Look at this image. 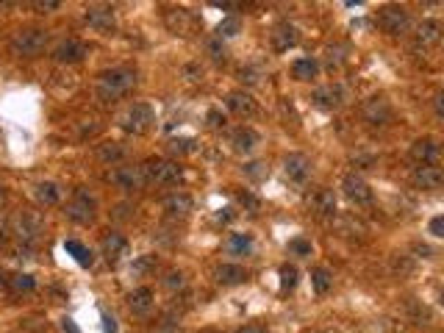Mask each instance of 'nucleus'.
I'll return each mask as SVG.
<instances>
[{
	"instance_id": "obj_23",
	"label": "nucleus",
	"mask_w": 444,
	"mask_h": 333,
	"mask_svg": "<svg viewBox=\"0 0 444 333\" xmlns=\"http://www.w3.org/2000/svg\"><path fill=\"white\" fill-rule=\"evenodd\" d=\"M270 39H272V48L278 50V53H286L289 48H295L297 45V28L292 26V23H281V26H275L272 28V34H270Z\"/></svg>"
},
{
	"instance_id": "obj_1",
	"label": "nucleus",
	"mask_w": 444,
	"mask_h": 333,
	"mask_svg": "<svg viewBox=\"0 0 444 333\" xmlns=\"http://www.w3.org/2000/svg\"><path fill=\"white\" fill-rule=\"evenodd\" d=\"M136 70L133 67H111V70H103L98 75V84H95V97L103 103V106H111L117 100H122L125 95H131L136 89Z\"/></svg>"
},
{
	"instance_id": "obj_54",
	"label": "nucleus",
	"mask_w": 444,
	"mask_h": 333,
	"mask_svg": "<svg viewBox=\"0 0 444 333\" xmlns=\"http://www.w3.org/2000/svg\"><path fill=\"white\" fill-rule=\"evenodd\" d=\"M186 75H189V81H200L203 70H200V67H194V64H189V67H186Z\"/></svg>"
},
{
	"instance_id": "obj_13",
	"label": "nucleus",
	"mask_w": 444,
	"mask_h": 333,
	"mask_svg": "<svg viewBox=\"0 0 444 333\" xmlns=\"http://www.w3.org/2000/svg\"><path fill=\"white\" fill-rule=\"evenodd\" d=\"M311 170H314V164L306 153H289L284 158V173L292 184H306L311 178Z\"/></svg>"
},
{
	"instance_id": "obj_35",
	"label": "nucleus",
	"mask_w": 444,
	"mask_h": 333,
	"mask_svg": "<svg viewBox=\"0 0 444 333\" xmlns=\"http://www.w3.org/2000/svg\"><path fill=\"white\" fill-rule=\"evenodd\" d=\"M189 15H186V9H175V12H169L167 15V26L175 31V34H186L189 31Z\"/></svg>"
},
{
	"instance_id": "obj_19",
	"label": "nucleus",
	"mask_w": 444,
	"mask_h": 333,
	"mask_svg": "<svg viewBox=\"0 0 444 333\" xmlns=\"http://www.w3.org/2000/svg\"><path fill=\"white\" fill-rule=\"evenodd\" d=\"M153 305H156V294L150 286H139L128 294V311L133 316H147L153 311Z\"/></svg>"
},
{
	"instance_id": "obj_21",
	"label": "nucleus",
	"mask_w": 444,
	"mask_h": 333,
	"mask_svg": "<svg viewBox=\"0 0 444 333\" xmlns=\"http://www.w3.org/2000/svg\"><path fill=\"white\" fill-rule=\"evenodd\" d=\"M416 45L419 48H433V45H438L441 42V37H444V26L438 23V20H422L419 26H416Z\"/></svg>"
},
{
	"instance_id": "obj_49",
	"label": "nucleus",
	"mask_w": 444,
	"mask_h": 333,
	"mask_svg": "<svg viewBox=\"0 0 444 333\" xmlns=\"http://www.w3.org/2000/svg\"><path fill=\"white\" fill-rule=\"evenodd\" d=\"M15 236H12V217H3L0 220V245H9Z\"/></svg>"
},
{
	"instance_id": "obj_3",
	"label": "nucleus",
	"mask_w": 444,
	"mask_h": 333,
	"mask_svg": "<svg viewBox=\"0 0 444 333\" xmlns=\"http://www.w3.org/2000/svg\"><path fill=\"white\" fill-rule=\"evenodd\" d=\"M45 48H48V34L42 28H20L9 42V50L17 59H37L45 53Z\"/></svg>"
},
{
	"instance_id": "obj_50",
	"label": "nucleus",
	"mask_w": 444,
	"mask_h": 333,
	"mask_svg": "<svg viewBox=\"0 0 444 333\" xmlns=\"http://www.w3.org/2000/svg\"><path fill=\"white\" fill-rule=\"evenodd\" d=\"M427 231L436 236V239H444V214H438V217H433L430 222H427Z\"/></svg>"
},
{
	"instance_id": "obj_47",
	"label": "nucleus",
	"mask_w": 444,
	"mask_h": 333,
	"mask_svg": "<svg viewBox=\"0 0 444 333\" xmlns=\"http://www.w3.org/2000/svg\"><path fill=\"white\" fill-rule=\"evenodd\" d=\"M205 122H208V128H222V125H225V114H222L219 108H208Z\"/></svg>"
},
{
	"instance_id": "obj_44",
	"label": "nucleus",
	"mask_w": 444,
	"mask_h": 333,
	"mask_svg": "<svg viewBox=\"0 0 444 333\" xmlns=\"http://www.w3.org/2000/svg\"><path fill=\"white\" fill-rule=\"evenodd\" d=\"M239 81H242V84H248V86H256V84L261 81V73H259L256 67H250V64H248V67H242V70H239Z\"/></svg>"
},
{
	"instance_id": "obj_59",
	"label": "nucleus",
	"mask_w": 444,
	"mask_h": 333,
	"mask_svg": "<svg viewBox=\"0 0 444 333\" xmlns=\"http://www.w3.org/2000/svg\"><path fill=\"white\" fill-rule=\"evenodd\" d=\"M416 253H422V258H430V247H425V245H419Z\"/></svg>"
},
{
	"instance_id": "obj_39",
	"label": "nucleus",
	"mask_w": 444,
	"mask_h": 333,
	"mask_svg": "<svg viewBox=\"0 0 444 333\" xmlns=\"http://www.w3.org/2000/svg\"><path fill=\"white\" fill-rule=\"evenodd\" d=\"M205 53L211 56V61H214V64H222V61L228 59V50H225V45H222V39H216V37L205 42Z\"/></svg>"
},
{
	"instance_id": "obj_25",
	"label": "nucleus",
	"mask_w": 444,
	"mask_h": 333,
	"mask_svg": "<svg viewBox=\"0 0 444 333\" xmlns=\"http://www.w3.org/2000/svg\"><path fill=\"white\" fill-rule=\"evenodd\" d=\"M411 158L416 161V164H436V158H438V153H441V147L433 142V139H416L414 144H411Z\"/></svg>"
},
{
	"instance_id": "obj_20",
	"label": "nucleus",
	"mask_w": 444,
	"mask_h": 333,
	"mask_svg": "<svg viewBox=\"0 0 444 333\" xmlns=\"http://www.w3.org/2000/svg\"><path fill=\"white\" fill-rule=\"evenodd\" d=\"M228 144H231V150H234V153H242V155H248V153H253V150L259 147V133H256L253 128L242 125V128L231 131V136H228Z\"/></svg>"
},
{
	"instance_id": "obj_32",
	"label": "nucleus",
	"mask_w": 444,
	"mask_h": 333,
	"mask_svg": "<svg viewBox=\"0 0 444 333\" xmlns=\"http://www.w3.org/2000/svg\"><path fill=\"white\" fill-rule=\"evenodd\" d=\"M311 286H314L317 294H328L331 286H333L331 269H328V267H314V269H311Z\"/></svg>"
},
{
	"instance_id": "obj_16",
	"label": "nucleus",
	"mask_w": 444,
	"mask_h": 333,
	"mask_svg": "<svg viewBox=\"0 0 444 333\" xmlns=\"http://www.w3.org/2000/svg\"><path fill=\"white\" fill-rule=\"evenodd\" d=\"M100 256H103L109 264H120V261L128 256V239H125L120 231H109V234L100 239Z\"/></svg>"
},
{
	"instance_id": "obj_41",
	"label": "nucleus",
	"mask_w": 444,
	"mask_h": 333,
	"mask_svg": "<svg viewBox=\"0 0 444 333\" xmlns=\"http://www.w3.org/2000/svg\"><path fill=\"white\" fill-rule=\"evenodd\" d=\"M328 64H331V70H336V67H342L344 64V59H347V45H328Z\"/></svg>"
},
{
	"instance_id": "obj_12",
	"label": "nucleus",
	"mask_w": 444,
	"mask_h": 333,
	"mask_svg": "<svg viewBox=\"0 0 444 333\" xmlns=\"http://www.w3.org/2000/svg\"><path fill=\"white\" fill-rule=\"evenodd\" d=\"M342 192H344V198H347L350 203H355V206L372 203V187H369L361 175H355V173H347V175L342 178Z\"/></svg>"
},
{
	"instance_id": "obj_14",
	"label": "nucleus",
	"mask_w": 444,
	"mask_h": 333,
	"mask_svg": "<svg viewBox=\"0 0 444 333\" xmlns=\"http://www.w3.org/2000/svg\"><path fill=\"white\" fill-rule=\"evenodd\" d=\"M161 211H164L167 220H186L194 211V200L186 192H172L161 200Z\"/></svg>"
},
{
	"instance_id": "obj_51",
	"label": "nucleus",
	"mask_w": 444,
	"mask_h": 333,
	"mask_svg": "<svg viewBox=\"0 0 444 333\" xmlns=\"http://www.w3.org/2000/svg\"><path fill=\"white\" fill-rule=\"evenodd\" d=\"M15 258L17 261H28V258H34V247H28V245H15Z\"/></svg>"
},
{
	"instance_id": "obj_11",
	"label": "nucleus",
	"mask_w": 444,
	"mask_h": 333,
	"mask_svg": "<svg viewBox=\"0 0 444 333\" xmlns=\"http://www.w3.org/2000/svg\"><path fill=\"white\" fill-rule=\"evenodd\" d=\"M89 56V48H86V42H81V39H62L56 48H53V53H50V59L56 61V64H78V61H84Z\"/></svg>"
},
{
	"instance_id": "obj_22",
	"label": "nucleus",
	"mask_w": 444,
	"mask_h": 333,
	"mask_svg": "<svg viewBox=\"0 0 444 333\" xmlns=\"http://www.w3.org/2000/svg\"><path fill=\"white\" fill-rule=\"evenodd\" d=\"M225 108L231 114H239V117H253L256 114V100L245 89H237V92L225 95Z\"/></svg>"
},
{
	"instance_id": "obj_28",
	"label": "nucleus",
	"mask_w": 444,
	"mask_h": 333,
	"mask_svg": "<svg viewBox=\"0 0 444 333\" xmlns=\"http://www.w3.org/2000/svg\"><path fill=\"white\" fill-rule=\"evenodd\" d=\"M253 247H256V242H253V236H250V234H231V236H228V242H225V250H228L231 256H237V258L250 256V253H253Z\"/></svg>"
},
{
	"instance_id": "obj_37",
	"label": "nucleus",
	"mask_w": 444,
	"mask_h": 333,
	"mask_svg": "<svg viewBox=\"0 0 444 333\" xmlns=\"http://www.w3.org/2000/svg\"><path fill=\"white\" fill-rule=\"evenodd\" d=\"M153 333H181V316H178V314H164V316L156 322Z\"/></svg>"
},
{
	"instance_id": "obj_31",
	"label": "nucleus",
	"mask_w": 444,
	"mask_h": 333,
	"mask_svg": "<svg viewBox=\"0 0 444 333\" xmlns=\"http://www.w3.org/2000/svg\"><path fill=\"white\" fill-rule=\"evenodd\" d=\"M6 286H9L12 294H28V292L37 289V280H34V275H28V272H15V275L6 278Z\"/></svg>"
},
{
	"instance_id": "obj_26",
	"label": "nucleus",
	"mask_w": 444,
	"mask_h": 333,
	"mask_svg": "<svg viewBox=\"0 0 444 333\" xmlns=\"http://www.w3.org/2000/svg\"><path fill=\"white\" fill-rule=\"evenodd\" d=\"M34 198L39 206H59L62 189L56 181H39V184H34Z\"/></svg>"
},
{
	"instance_id": "obj_5",
	"label": "nucleus",
	"mask_w": 444,
	"mask_h": 333,
	"mask_svg": "<svg viewBox=\"0 0 444 333\" xmlns=\"http://www.w3.org/2000/svg\"><path fill=\"white\" fill-rule=\"evenodd\" d=\"M45 234V225H42V217L37 211H17L12 217V236H15V245H28L34 247Z\"/></svg>"
},
{
	"instance_id": "obj_55",
	"label": "nucleus",
	"mask_w": 444,
	"mask_h": 333,
	"mask_svg": "<svg viewBox=\"0 0 444 333\" xmlns=\"http://www.w3.org/2000/svg\"><path fill=\"white\" fill-rule=\"evenodd\" d=\"M103 327H106V333H117V322H114V316H109V314H103Z\"/></svg>"
},
{
	"instance_id": "obj_2",
	"label": "nucleus",
	"mask_w": 444,
	"mask_h": 333,
	"mask_svg": "<svg viewBox=\"0 0 444 333\" xmlns=\"http://www.w3.org/2000/svg\"><path fill=\"white\" fill-rule=\"evenodd\" d=\"M147 187H178L183 181L181 164L172 158H147L139 164Z\"/></svg>"
},
{
	"instance_id": "obj_60",
	"label": "nucleus",
	"mask_w": 444,
	"mask_h": 333,
	"mask_svg": "<svg viewBox=\"0 0 444 333\" xmlns=\"http://www.w3.org/2000/svg\"><path fill=\"white\" fill-rule=\"evenodd\" d=\"M438 303H441V305H444V292H441V297H438Z\"/></svg>"
},
{
	"instance_id": "obj_33",
	"label": "nucleus",
	"mask_w": 444,
	"mask_h": 333,
	"mask_svg": "<svg viewBox=\"0 0 444 333\" xmlns=\"http://www.w3.org/2000/svg\"><path fill=\"white\" fill-rule=\"evenodd\" d=\"M64 250H67V253H73V258H75L81 267H92V264H95L92 250H89V247H84V245H81V242H75V239L64 242Z\"/></svg>"
},
{
	"instance_id": "obj_53",
	"label": "nucleus",
	"mask_w": 444,
	"mask_h": 333,
	"mask_svg": "<svg viewBox=\"0 0 444 333\" xmlns=\"http://www.w3.org/2000/svg\"><path fill=\"white\" fill-rule=\"evenodd\" d=\"M237 333H267V327L259 325V322H248V325H242Z\"/></svg>"
},
{
	"instance_id": "obj_18",
	"label": "nucleus",
	"mask_w": 444,
	"mask_h": 333,
	"mask_svg": "<svg viewBox=\"0 0 444 333\" xmlns=\"http://www.w3.org/2000/svg\"><path fill=\"white\" fill-rule=\"evenodd\" d=\"M311 211L320 217V220H333L336 211H339V200H336V192L333 189H317L314 198H311Z\"/></svg>"
},
{
	"instance_id": "obj_8",
	"label": "nucleus",
	"mask_w": 444,
	"mask_h": 333,
	"mask_svg": "<svg viewBox=\"0 0 444 333\" xmlns=\"http://www.w3.org/2000/svg\"><path fill=\"white\" fill-rule=\"evenodd\" d=\"M378 28L389 37H403L411 28V15L405 6H383L378 15Z\"/></svg>"
},
{
	"instance_id": "obj_27",
	"label": "nucleus",
	"mask_w": 444,
	"mask_h": 333,
	"mask_svg": "<svg viewBox=\"0 0 444 333\" xmlns=\"http://www.w3.org/2000/svg\"><path fill=\"white\" fill-rule=\"evenodd\" d=\"M98 161H103L109 166H120L125 161V147L120 142H103V144H98Z\"/></svg>"
},
{
	"instance_id": "obj_42",
	"label": "nucleus",
	"mask_w": 444,
	"mask_h": 333,
	"mask_svg": "<svg viewBox=\"0 0 444 333\" xmlns=\"http://www.w3.org/2000/svg\"><path fill=\"white\" fill-rule=\"evenodd\" d=\"M297 278H300V275H297V267H295V264H284V267H281V289H284V292H292V289L297 286Z\"/></svg>"
},
{
	"instance_id": "obj_24",
	"label": "nucleus",
	"mask_w": 444,
	"mask_h": 333,
	"mask_svg": "<svg viewBox=\"0 0 444 333\" xmlns=\"http://www.w3.org/2000/svg\"><path fill=\"white\" fill-rule=\"evenodd\" d=\"M214 280H216L219 286H239V283L248 280V272H245L239 264H219V267L214 269Z\"/></svg>"
},
{
	"instance_id": "obj_29",
	"label": "nucleus",
	"mask_w": 444,
	"mask_h": 333,
	"mask_svg": "<svg viewBox=\"0 0 444 333\" xmlns=\"http://www.w3.org/2000/svg\"><path fill=\"white\" fill-rule=\"evenodd\" d=\"M292 75H295L297 81H311V78H317V75H320V61H317V59H311V56L297 59V61L292 64Z\"/></svg>"
},
{
	"instance_id": "obj_6",
	"label": "nucleus",
	"mask_w": 444,
	"mask_h": 333,
	"mask_svg": "<svg viewBox=\"0 0 444 333\" xmlns=\"http://www.w3.org/2000/svg\"><path fill=\"white\" fill-rule=\"evenodd\" d=\"M153 122H156V111H153L150 103H133V106H128L125 114L120 117V128H122L125 133H133V136L147 133V131L153 128Z\"/></svg>"
},
{
	"instance_id": "obj_48",
	"label": "nucleus",
	"mask_w": 444,
	"mask_h": 333,
	"mask_svg": "<svg viewBox=\"0 0 444 333\" xmlns=\"http://www.w3.org/2000/svg\"><path fill=\"white\" fill-rule=\"evenodd\" d=\"M169 150H172V153H192V150H194V139H172V142H169Z\"/></svg>"
},
{
	"instance_id": "obj_38",
	"label": "nucleus",
	"mask_w": 444,
	"mask_h": 333,
	"mask_svg": "<svg viewBox=\"0 0 444 333\" xmlns=\"http://www.w3.org/2000/svg\"><path fill=\"white\" fill-rule=\"evenodd\" d=\"M239 31H242V23L237 17H228L216 26V39H234Z\"/></svg>"
},
{
	"instance_id": "obj_15",
	"label": "nucleus",
	"mask_w": 444,
	"mask_h": 333,
	"mask_svg": "<svg viewBox=\"0 0 444 333\" xmlns=\"http://www.w3.org/2000/svg\"><path fill=\"white\" fill-rule=\"evenodd\" d=\"M311 103H314L320 111H336V108H342V103H344V89H342L339 84H325V86L314 89Z\"/></svg>"
},
{
	"instance_id": "obj_43",
	"label": "nucleus",
	"mask_w": 444,
	"mask_h": 333,
	"mask_svg": "<svg viewBox=\"0 0 444 333\" xmlns=\"http://www.w3.org/2000/svg\"><path fill=\"white\" fill-rule=\"evenodd\" d=\"M237 200H239V203H242V209H245V211H250V214H256V211L261 209V200H259L253 192H248V189H245V192H239V198H237Z\"/></svg>"
},
{
	"instance_id": "obj_7",
	"label": "nucleus",
	"mask_w": 444,
	"mask_h": 333,
	"mask_svg": "<svg viewBox=\"0 0 444 333\" xmlns=\"http://www.w3.org/2000/svg\"><path fill=\"white\" fill-rule=\"evenodd\" d=\"M109 181L125 192V195H133V192H142L147 184H145V175H142V166H133V164H120L109 173Z\"/></svg>"
},
{
	"instance_id": "obj_10",
	"label": "nucleus",
	"mask_w": 444,
	"mask_h": 333,
	"mask_svg": "<svg viewBox=\"0 0 444 333\" xmlns=\"http://www.w3.org/2000/svg\"><path fill=\"white\" fill-rule=\"evenodd\" d=\"M84 23L98 31V34H111L117 28V15H114V6H106V3H95V6H86L84 9Z\"/></svg>"
},
{
	"instance_id": "obj_45",
	"label": "nucleus",
	"mask_w": 444,
	"mask_h": 333,
	"mask_svg": "<svg viewBox=\"0 0 444 333\" xmlns=\"http://www.w3.org/2000/svg\"><path fill=\"white\" fill-rule=\"evenodd\" d=\"M133 206L131 203H120V206H114V211H111V217L114 220H120V222H125V220H133Z\"/></svg>"
},
{
	"instance_id": "obj_36",
	"label": "nucleus",
	"mask_w": 444,
	"mask_h": 333,
	"mask_svg": "<svg viewBox=\"0 0 444 333\" xmlns=\"http://www.w3.org/2000/svg\"><path fill=\"white\" fill-rule=\"evenodd\" d=\"M242 173H245V178H250V181H264V178L270 175V166H267L264 161H248V164L242 166Z\"/></svg>"
},
{
	"instance_id": "obj_46",
	"label": "nucleus",
	"mask_w": 444,
	"mask_h": 333,
	"mask_svg": "<svg viewBox=\"0 0 444 333\" xmlns=\"http://www.w3.org/2000/svg\"><path fill=\"white\" fill-rule=\"evenodd\" d=\"M31 6H34L39 15H53L62 3H59V0H37V3H31Z\"/></svg>"
},
{
	"instance_id": "obj_52",
	"label": "nucleus",
	"mask_w": 444,
	"mask_h": 333,
	"mask_svg": "<svg viewBox=\"0 0 444 333\" xmlns=\"http://www.w3.org/2000/svg\"><path fill=\"white\" fill-rule=\"evenodd\" d=\"M433 111L438 120H444V92H436L433 95Z\"/></svg>"
},
{
	"instance_id": "obj_57",
	"label": "nucleus",
	"mask_w": 444,
	"mask_h": 333,
	"mask_svg": "<svg viewBox=\"0 0 444 333\" xmlns=\"http://www.w3.org/2000/svg\"><path fill=\"white\" fill-rule=\"evenodd\" d=\"M231 220H234L231 209H219V214H216V222H231Z\"/></svg>"
},
{
	"instance_id": "obj_17",
	"label": "nucleus",
	"mask_w": 444,
	"mask_h": 333,
	"mask_svg": "<svg viewBox=\"0 0 444 333\" xmlns=\"http://www.w3.org/2000/svg\"><path fill=\"white\" fill-rule=\"evenodd\" d=\"M411 181L419 189H438V187H444V170L436 164H416L411 173Z\"/></svg>"
},
{
	"instance_id": "obj_4",
	"label": "nucleus",
	"mask_w": 444,
	"mask_h": 333,
	"mask_svg": "<svg viewBox=\"0 0 444 333\" xmlns=\"http://www.w3.org/2000/svg\"><path fill=\"white\" fill-rule=\"evenodd\" d=\"M64 217L70 222H75V225H92L98 220V200H95V195L89 189L78 187L73 192L70 203L64 206Z\"/></svg>"
},
{
	"instance_id": "obj_9",
	"label": "nucleus",
	"mask_w": 444,
	"mask_h": 333,
	"mask_svg": "<svg viewBox=\"0 0 444 333\" xmlns=\"http://www.w3.org/2000/svg\"><path fill=\"white\" fill-rule=\"evenodd\" d=\"M361 117L372 128H386L391 122V106H389V100L383 95H372V97H367L361 103Z\"/></svg>"
},
{
	"instance_id": "obj_34",
	"label": "nucleus",
	"mask_w": 444,
	"mask_h": 333,
	"mask_svg": "<svg viewBox=\"0 0 444 333\" xmlns=\"http://www.w3.org/2000/svg\"><path fill=\"white\" fill-rule=\"evenodd\" d=\"M161 286L167 289V292H183L186 289V272L183 269H167L164 272V278H161Z\"/></svg>"
},
{
	"instance_id": "obj_40",
	"label": "nucleus",
	"mask_w": 444,
	"mask_h": 333,
	"mask_svg": "<svg viewBox=\"0 0 444 333\" xmlns=\"http://www.w3.org/2000/svg\"><path fill=\"white\" fill-rule=\"evenodd\" d=\"M289 253L297 256V258H308L314 253V245L308 239H303V236H295V239H289Z\"/></svg>"
},
{
	"instance_id": "obj_30",
	"label": "nucleus",
	"mask_w": 444,
	"mask_h": 333,
	"mask_svg": "<svg viewBox=\"0 0 444 333\" xmlns=\"http://www.w3.org/2000/svg\"><path fill=\"white\" fill-rule=\"evenodd\" d=\"M156 269H158V258L156 256H136L133 264H131V278L142 280V278H150Z\"/></svg>"
},
{
	"instance_id": "obj_56",
	"label": "nucleus",
	"mask_w": 444,
	"mask_h": 333,
	"mask_svg": "<svg viewBox=\"0 0 444 333\" xmlns=\"http://www.w3.org/2000/svg\"><path fill=\"white\" fill-rule=\"evenodd\" d=\"M62 327H64V333H81V330H78V325H75L70 316H67V319H62Z\"/></svg>"
},
{
	"instance_id": "obj_58",
	"label": "nucleus",
	"mask_w": 444,
	"mask_h": 333,
	"mask_svg": "<svg viewBox=\"0 0 444 333\" xmlns=\"http://www.w3.org/2000/svg\"><path fill=\"white\" fill-rule=\"evenodd\" d=\"M6 198H9V192H6V187H3V184H0V209L6 206Z\"/></svg>"
}]
</instances>
